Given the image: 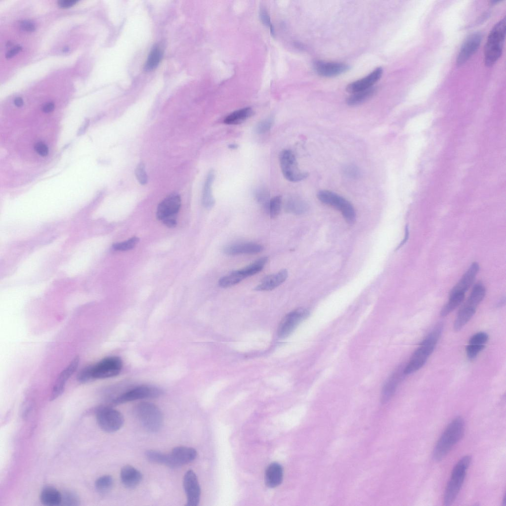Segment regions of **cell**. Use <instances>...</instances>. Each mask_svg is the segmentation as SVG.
<instances>
[{"mask_svg":"<svg viewBox=\"0 0 506 506\" xmlns=\"http://www.w3.org/2000/svg\"><path fill=\"white\" fill-rule=\"evenodd\" d=\"M79 504V498L75 493L71 491H66L62 493L61 505L75 506H78Z\"/></svg>","mask_w":506,"mask_h":506,"instance_id":"41","label":"cell"},{"mask_svg":"<svg viewBox=\"0 0 506 506\" xmlns=\"http://www.w3.org/2000/svg\"><path fill=\"white\" fill-rule=\"evenodd\" d=\"M214 178V172L210 170L206 179L202 194V203L205 208L210 209L214 205L215 201L212 193V185Z\"/></svg>","mask_w":506,"mask_h":506,"instance_id":"27","label":"cell"},{"mask_svg":"<svg viewBox=\"0 0 506 506\" xmlns=\"http://www.w3.org/2000/svg\"><path fill=\"white\" fill-rule=\"evenodd\" d=\"M229 147L230 149H236L237 147V145L235 144H232L229 145Z\"/></svg>","mask_w":506,"mask_h":506,"instance_id":"55","label":"cell"},{"mask_svg":"<svg viewBox=\"0 0 506 506\" xmlns=\"http://www.w3.org/2000/svg\"><path fill=\"white\" fill-rule=\"evenodd\" d=\"M283 478V469L280 464L274 462L268 466L265 473V482L267 486L275 488L279 486Z\"/></svg>","mask_w":506,"mask_h":506,"instance_id":"25","label":"cell"},{"mask_svg":"<svg viewBox=\"0 0 506 506\" xmlns=\"http://www.w3.org/2000/svg\"><path fill=\"white\" fill-rule=\"evenodd\" d=\"M376 91V88L372 87L369 89L352 93L347 99V103L350 106L360 104L371 98Z\"/></svg>","mask_w":506,"mask_h":506,"instance_id":"33","label":"cell"},{"mask_svg":"<svg viewBox=\"0 0 506 506\" xmlns=\"http://www.w3.org/2000/svg\"><path fill=\"white\" fill-rule=\"evenodd\" d=\"M77 379L78 381L81 383H86L93 380L91 375V365L86 366L82 369L78 373Z\"/></svg>","mask_w":506,"mask_h":506,"instance_id":"45","label":"cell"},{"mask_svg":"<svg viewBox=\"0 0 506 506\" xmlns=\"http://www.w3.org/2000/svg\"><path fill=\"white\" fill-rule=\"evenodd\" d=\"M120 477L125 487L132 489L139 484L142 479V474L133 466L126 465L121 469Z\"/></svg>","mask_w":506,"mask_h":506,"instance_id":"23","label":"cell"},{"mask_svg":"<svg viewBox=\"0 0 506 506\" xmlns=\"http://www.w3.org/2000/svg\"><path fill=\"white\" fill-rule=\"evenodd\" d=\"M113 485V479L109 475H103L98 478L95 482L96 490L100 493H106L109 491Z\"/></svg>","mask_w":506,"mask_h":506,"instance_id":"38","label":"cell"},{"mask_svg":"<svg viewBox=\"0 0 506 506\" xmlns=\"http://www.w3.org/2000/svg\"><path fill=\"white\" fill-rule=\"evenodd\" d=\"M40 500L45 506H60L62 501V493L54 488L46 487L41 492Z\"/></svg>","mask_w":506,"mask_h":506,"instance_id":"28","label":"cell"},{"mask_svg":"<svg viewBox=\"0 0 506 506\" xmlns=\"http://www.w3.org/2000/svg\"><path fill=\"white\" fill-rule=\"evenodd\" d=\"M136 177L140 184L145 185L147 183L148 177L145 170V165L142 162L136 166L135 170Z\"/></svg>","mask_w":506,"mask_h":506,"instance_id":"43","label":"cell"},{"mask_svg":"<svg viewBox=\"0 0 506 506\" xmlns=\"http://www.w3.org/2000/svg\"><path fill=\"white\" fill-rule=\"evenodd\" d=\"M345 172L350 177L357 176L358 175V170L353 166H348L345 168Z\"/></svg>","mask_w":506,"mask_h":506,"instance_id":"50","label":"cell"},{"mask_svg":"<svg viewBox=\"0 0 506 506\" xmlns=\"http://www.w3.org/2000/svg\"><path fill=\"white\" fill-rule=\"evenodd\" d=\"M488 339V334L483 332L477 333L470 337L466 348V353L469 360H473L477 356L485 347Z\"/></svg>","mask_w":506,"mask_h":506,"instance_id":"20","label":"cell"},{"mask_svg":"<svg viewBox=\"0 0 506 506\" xmlns=\"http://www.w3.org/2000/svg\"><path fill=\"white\" fill-rule=\"evenodd\" d=\"M273 119L272 117H269L259 122L255 126L256 132L258 134H262L268 131L273 125Z\"/></svg>","mask_w":506,"mask_h":506,"instance_id":"44","label":"cell"},{"mask_svg":"<svg viewBox=\"0 0 506 506\" xmlns=\"http://www.w3.org/2000/svg\"><path fill=\"white\" fill-rule=\"evenodd\" d=\"M408 237H409V230H408V226H406V228H405V233L404 238L402 240L401 243L399 245L397 249L400 248L401 247H402L407 241Z\"/></svg>","mask_w":506,"mask_h":506,"instance_id":"53","label":"cell"},{"mask_svg":"<svg viewBox=\"0 0 506 506\" xmlns=\"http://www.w3.org/2000/svg\"><path fill=\"white\" fill-rule=\"evenodd\" d=\"M134 412L139 422L146 430L156 432L162 427L163 424V413L155 404L146 401L140 402L134 407Z\"/></svg>","mask_w":506,"mask_h":506,"instance_id":"4","label":"cell"},{"mask_svg":"<svg viewBox=\"0 0 506 506\" xmlns=\"http://www.w3.org/2000/svg\"><path fill=\"white\" fill-rule=\"evenodd\" d=\"M486 289L481 283H477L474 286L465 302L477 308L478 305L485 297Z\"/></svg>","mask_w":506,"mask_h":506,"instance_id":"35","label":"cell"},{"mask_svg":"<svg viewBox=\"0 0 506 506\" xmlns=\"http://www.w3.org/2000/svg\"><path fill=\"white\" fill-rule=\"evenodd\" d=\"M145 456L147 459L152 463L173 468L169 453L166 454L158 451L150 450L146 452Z\"/></svg>","mask_w":506,"mask_h":506,"instance_id":"32","label":"cell"},{"mask_svg":"<svg viewBox=\"0 0 506 506\" xmlns=\"http://www.w3.org/2000/svg\"><path fill=\"white\" fill-rule=\"evenodd\" d=\"M123 366L122 359L116 356H108L94 365H91L93 380L103 379L117 376Z\"/></svg>","mask_w":506,"mask_h":506,"instance_id":"10","label":"cell"},{"mask_svg":"<svg viewBox=\"0 0 506 506\" xmlns=\"http://www.w3.org/2000/svg\"><path fill=\"white\" fill-rule=\"evenodd\" d=\"M244 279L239 270H237L221 277L219 280L218 285L221 288H228L238 284Z\"/></svg>","mask_w":506,"mask_h":506,"instance_id":"36","label":"cell"},{"mask_svg":"<svg viewBox=\"0 0 506 506\" xmlns=\"http://www.w3.org/2000/svg\"><path fill=\"white\" fill-rule=\"evenodd\" d=\"M282 205V197L276 196L270 199L268 207V211L271 218H275L280 213Z\"/></svg>","mask_w":506,"mask_h":506,"instance_id":"40","label":"cell"},{"mask_svg":"<svg viewBox=\"0 0 506 506\" xmlns=\"http://www.w3.org/2000/svg\"><path fill=\"white\" fill-rule=\"evenodd\" d=\"M138 242L137 237H133L127 241L113 244V248L117 251H127L133 249Z\"/></svg>","mask_w":506,"mask_h":506,"instance_id":"42","label":"cell"},{"mask_svg":"<svg viewBox=\"0 0 506 506\" xmlns=\"http://www.w3.org/2000/svg\"><path fill=\"white\" fill-rule=\"evenodd\" d=\"M506 33V19H501L490 31L484 50L485 65L491 66L501 56Z\"/></svg>","mask_w":506,"mask_h":506,"instance_id":"3","label":"cell"},{"mask_svg":"<svg viewBox=\"0 0 506 506\" xmlns=\"http://www.w3.org/2000/svg\"><path fill=\"white\" fill-rule=\"evenodd\" d=\"M54 109V104L52 102H48L42 107V111L46 113L52 112Z\"/></svg>","mask_w":506,"mask_h":506,"instance_id":"52","label":"cell"},{"mask_svg":"<svg viewBox=\"0 0 506 506\" xmlns=\"http://www.w3.org/2000/svg\"><path fill=\"white\" fill-rule=\"evenodd\" d=\"M479 269V266L477 262H475L472 263L459 282L452 289L450 293L465 294L472 284Z\"/></svg>","mask_w":506,"mask_h":506,"instance_id":"24","label":"cell"},{"mask_svg":"<svg viewBox=\"0 0 506 506\" xmlns=\"http://www.w3.org/2000/svg\"><path fill=\"white\" fill-rule=\"evenodd\" d=\"M481 35L475 33L469 36L461 48L457 58V64L460 66L465 63L477 50L481 41Z\"/></svg>","mask_w":506,"mask_h":506,"instance_id":"15","label":"cell"},{"mask_svg":"<svg viewBox=\"0 0 506 506\" xmlns=\"http://www.w3.org/2000/svg\"><path fill=\"white\" fill-rule=\"evenodd\" d=\"M471 459L469 456H465L454 466L444 492V505H451L455 501L464 483Z\"/></svg>","mask_w":506,"mask_h":506,"instance_id":"5","label":"cell"},{"mask_svg":"<svg viewBox=\"0 0 506 506\" xmlns=\"http://www.w3.org/2000/svg\"><path fill=\"white\" fill-rule=\"evenodd\" d=\"M308 314V310L304 308L295 309L287 314L279 325L278 337L280 338L288 337Z\"/></svg>","mask_w":506,"mask_h":506,"instance_id":"12","label":"cell"},{"mask_svg":"<svg viewBox=\"0 0 506 506\" xmlns=\"http://www.w3.org/2000/svg\"><path fill=\"white\" fill-rule=\"evenodd\" d=\"M79 362L80 357L77 356L60 373L52 388L50 397L51 401L56 399L63 393L67 381L77 370Z\"/></svg>","mask_w":506,"mask_h":506,"instance_id":"14","label":"cell"},{"mask_svg":"<svg viewBox=\"0 0 506 506\" xmlns=\"http://www.w3.org/2000/svg\"><path fill=\"white\" fill-rule=\"evenodd\" d=\"M34 149L36 152L41 156L45 157L48 154L47 146L42 142H38L36 143Z\"/></svg>","mask_w":506,"mask_h":506,"instance_id":"47","label":"cell"},{"mask_svg":"<svg viewBox=\"0 0 506 506\" xmlns=\"http://www.w3.org/2000/svg\"><path fill=\"white\" fill-rule=\"evenodd\" d=\"M256 201L262 206L265 210L268 211L270 202L269 193L267 190L263 188L258 189L255 193Z\"/></svg>","mask_w":506,"mask_h":506,"instance_id":"39","label":"cell"},{"mask_svg":"<svg viewBox=\"0 0 506 506\" xmlns=\"http://www.w3.org/2000/svg\"><path fill=\"white\" fill-rule=\"evenodd\" d=\"M162 51L158 45L154 46L150 52L145 65V70L150 71L159 64L162 57Z\"/></svg>","mask_w":506,"mask_h":506,"instance_id":"37","label":"cell"},{"mask_svg":"<svg viewBox=\"0 0 506 506\" xmlns=\"http://www.w3.org/2000/svg\"><path fill=\"white\" fill-rule=\"evenodd\" d=\"M253 114L251 107H246L235 111L228 115L224 120L227 125H238L250 118Z\"/></svg>","mask_w":506,"mask_h":506,"instance_id":"29","label":"cell"},{"mask_svg":"<svg viewBox=\"0 0 506 506\" xmlns=\"http://www.w3.org/2000/svg\"><path fill=\"white\" fill-rule=\"evenodd\" d=\"M279 160L283 174L288 180L296 182L308 176L307 172L299 169L295 157L291 150H285L281 152Z\"/></svg>","mask_w":506,"mask_h":506,"instance_id":"11","label":"cell"},{"mask_svg":"<svg viewBox=\"0 0 506 506\" xmlns=\"http://www.w3.org/2000/svg\"><path fill=\"white\" fill-rule=\"evenodd\" d=\"M313 66L318 75L325 77L337 76L345 73L349 68L347 65L344 63L320 60L314 61Z\"/></svg>","mask_w":506,"mask_h":506,"instance_id":"16","label":"cell"},{"mask_svg":"<svg viewBox=\"0 0 506 506\" xmlns=\"http://www.w3.org/2000/svg\"><path fill=\"white\" fill-rule=\"evenodd\" d=\"M21 28L26 32H33L35 30V25L31 22L24 20L20 23Z\"/></svg>","mask_w":506,"mask_h":506,"instance_id":"48","label":"cell"},{"mask_svg":"<svg viewBox=\"0 0 506 506\" xmlns=\"http://www.w3.org/2000/svg\"><path fill=\"white\" fill-rule=\"evenodd\" d=\"M180 206V196L176 193L171 194L159 204L156 212L157 218L168 227L175 226Z\"/></svg>","mask_w":506,"mask_h":506,"instance_id":"9","label":"cell"},{"mask_svg":"<svg viewBox=\"0 0 506 506\" xmlns=\"http://www.w3.org/2000/svg\"><path fill=\"white\" fill-rule=\"evenodd\" d=\"M21 49V46L17 45L7 52L5 54V57L6 58H10L17 54Z\"/></svg>","mask_w":506,"mask_h":506,"instance_id":"51","label":"cell"},{"mask_svg":"<svg viewBox=\"0 0 506 506\" xmlns=\"http://www.w3.org/2000/svg\"><path fill=\"white\" fill-rule=\"evenodd\" d=\"M77 1L76 0H59L57 3L60 7L65 8L73 6Z\"/></svg>","mask_w":506,"mask_h":506,"instance_id":"49","label":"cell"},{"mask_svg":"<svg viewBox=\"0 0 506 506\" xmlns=\"http://www.w3.org/2000/svg\"><path fill=\"white\" fill-rule=\"evenodd\" d=\"M267 261L268 257H261L248 266L239 269V271L245 279L260 272L264 268Z\"/></svg>","mask_w":506,"mask_h":506,"instance_id":"34","label":"cell"},{"mask_svg":"<svg viewBox=\"0 0 506 506\" xmlns=\"http://www.w3.org/2000/svg\"><path fill=\"white\" fill-rule=\"evenodd\" d=\"M464 431V422L460 417L455 418L446 427L434 447L433 457L440 461L448 454L454 445L462 438Z\"/></svg>","mask_w":506,"mask_h":506,"instance_id":"2","label":"cell"},{"mask_svg":"<svg viewBox=\"0 0 506 506\" xmlns=\"http://www.w3.org/2000/svg\"><path fill=\"white\" fill-rule=\"evenodd\" d=\"M260 17L262 22L270 28L271 32L272 33V35H273L274 32L269 16L266 10L264 8H261L260 11Z\"/></svg>","mask_w":506,"mask_h":506,"instance_id":"46","label":"cell"},{"mask_svg":"<svg viewBox=\"0 0 506 506\" xmlns=\"http://www.w3.org/2000/svg\"><path fill=\"white\" fill-rule=\"evenodd\" d=\"M163 394V390L157 386L141 385L118 394L112 399L110 404L118 405L137 400L155 398Z\"/></svg>","mask_w":506,"mask_h":506,"instance_id":"7","label":"cell"},{"mask_svg":"<svg viewBox=\"0 0 506 506\" xmlns=\"http://www.w3.org/2000/svg\"><path fill=\"white\" fill-rule=\"evenodd\" d=\"M263 247L259 244L247 242L230 245L223 249L224 253L228 255H237L241 254H253L261 252Z\"/></svg>","mask_w":506,"mask_h":506,"instance_id":"21","label":"cell"},{"mask_svg":"<svg viewBox=\"0 0 506 506\" xmlns=\"http://www.w3.org/2000/svg\"><path fill=\"white\" fill-rule=\"evenodd\" d=\"M443 326L437 325L420 343L414 351L408 363L404 367L405 375L412 374L420 370L426 363L433 351L441 335Z\"/></svg>","mask_w":506,"mask_h":506,"instance_id":"1","label":"cell"},{"mask_svg":"<svg viewBox=\"0 0 506 506\" xmlns=\"http://www.w3.org/2000/svg\"><path fill=\"white\" fill-rule=\"evenodd\" d=\"M173 467L176 468L193 461L196 458V450L191 447L178 446L169 453Z\"/></svg>","mask_w":506,"mask_h":506,"instance_id":"19","label":"cell"},{"mask_svg":"<svg viewBox=\"0 0 506 506\" xmlns=\"http://www.w3.org/2000/svg\"><path fill=\"white\" fill-rule=\"evenodd\" d=\"M285 209L288 212L301 214L305 212L308 209L306 203L301 199L296 197L289 198L285 204Z\"/></svg>","mask_w":506,"mask_h":506,"instance_id":"30","label":"cell"},{"mask_svg":"<svg viewBox=\"0 0 506 506\" xmlns=\"http://www.w3.org/2000/svg\"><path fill=\"white\" fill-rule=\"evenodd\" d=\"M402 366L397 368L385 383L381 392L380 401L383 404L387 402L394 394L396 388L405 375Z\"/></svg>","mask_w":506,"mask_h":506,"instance_id":"18","label":"cell"},{"mask_svg":"<svg viewBox=\"0 0 506 506\" xmlns=\"http://www.w3.org/2000/svg\"><path fill=\"white\" fill-rule=\"evenodd\" d=\"M317 196L322 203L338 210L348 223L354 222L356 219L354 208L346 199L334 192L326 190L319 191Z\"/></svg>","mask_w":506,"mask_h":506,"instance_id":"6","label":"cell"},{"mask_svg":"<svg viewBox=\"0 0 506 506\" xmlns=\"http://www.w3.org/2000/svg\"><path fill=\"white\" fill-rule=\"evenodd\" d=\"M183 486L186 496L188 506H197L199 505L201 488L197 476L192 470H187L184 474Z\"/></svg>","mask_w":506,"mask_h":506,"instance_id":"13","label":"cell"},{"mask_svg":"<svg viewBox=\"0 0 506 506\" xmlns=\"http://www.w3.org/2000/svg\"><path fill=\"white\" fill-rule=\"evenodd\" d=\"M14 103L15 106L17 107H21L23 104V101L22 98L18 97L15 98Z\"/></svg>","mask_w":506,"mask_h":506,"instance_id":"54","label":"cell"},{"mask_svg":"<svg viewBox=\"0 0 506 506\" xmlns=\"http://www.w3.org/2000/svg\"><path fill=\"white\" fill-rule=\"evenodd\" d=\"M288 276V271L286 269H282L276 273L264 277L254 290L259 291L272 290L284 283Z\"/></svg>","mask_w":506,"mask_h":506,"instance_id":"22","label":"cell"},{"mask_svg":"<svg viewBox=\"0 0 506 506\" xmlns=\"http://www.w3.org/2000/svg\"><path fill=\"white\" fill-rule=\"evenodd\" d=\"M465 296V294L460 293H450L447 303L442 307L440 315L444 317L451 313L462 303Z\"/></svg>","mask_w":506,"mask_h":506,"instance_id":"31","label":"cell"},{"mask_svg":"<svg viewBox=\"0 0 506 506\" xmlns=\"http://www.w3.org/2000/svg\"><path fill=\"white\" fill-rule=\"evenodd\" d=\"M476 308L465 303L459 311L454 323L455 331H460L471 319Z\"/></svg>","mask_w":506,"mask_h":506,"instance_id":"26","label":"cell"},{"mask_svg":"<svg viewBox=\"0 0 506 506\" xmlns=\"http://www.w3.org/2000/svg\"><path fill=\"white\" fill-rule=\"evenodd\" d=\"M383 69L378 67L367 76L349 84L346 87L347 92L354 93L369 89L381 78Z\"/></svg>","mask_w":506,"mask_h":506,"instance_id":"17","label":"cell"},{"mask_svg":"<svg viewBox=\"0 0 506 506\" xmlns=\"http://www.w3.org/2000/svg\"><path fill=\"white\" fill-rule=\"evenodd\" d=\"M96 417L100 427L109 433L119 430L124 422L121 413L109 405L99 406L96 410Z\"/></svg>","mask_w":506,"mask_h":506,"instance_id":"8","label":"cell"}]
</instances>
